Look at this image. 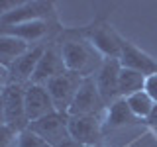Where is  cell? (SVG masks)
I'll return each mask as SVG.
<instances>
[{
  "label": "cell",
  "mask_w": 157,
  "mask_h": 147,
  "mask_svg": "<svg viewBox=\"0 0 157 147\" xmlns=\"http://www.w3.org/2000/svg\"><path fill=\"white\" fill-rule=\"evenodd\" d=\"M59 51L67 71L77 73L82 78L94 77L104 63V57L90 45L88 39H67L61 43Z\"/></svg>",
  "instance_id": "6da1fadb"
},
{
  "label": "cell",
  "mask_w": 157,
  "mask_h": 147,
  "mask_svg": "<svg viewBox=\"0 0 157 147\" xmlns=\"http://www.w3.org/2000/svg\"><path fill=\"white\" fill-rule=\"evenodd\" d=\"M26 85L10 82L2 90V106H4V124L18 131H24L28 127V116H26Z\"/></svg>",
  "instance_id": "7a4b0ae2"
},
{
  "label": "cell",
  "mask_w": 157,
  "mask_h": 147,
  "mask_svg": "<svg viewBox=\"0 0 157 147\" xmlns=\"http://www.w3.org/2000/svg\"><path fill=\"white\" fill-rule=\"evenodd\" d=\"M28 130L39 135L49 147H57L65 139H69V114L65 112L47 114L36 122H29Z\"/></svg>",
  "instance_id": "3957f363"
},
{
  "label": "cell",
  "mask_w": 157,
  "mask_h": 147,
  "mask_svg": "<svg viewBox=\"0 0 157 147\" xmlns=\"http://www.w3.org/2000/svg\"><path fill=\"white\" fill-rule=\"evenodd\" d=\"M82 81H85V78L81 75L65 71V73H61V75H57L55 78H51V81L45 85L57 112H65V114L69 112V108H71L73 100H75Z\"/></svg>",
  "instance_id": "277c9868"
},
{
  "label": "cell",
  "mask_w": 157,
  "mask_h": 147,
  "mask_svg": "<svg viewBox=\"0 0 157 147\" xmlns=\"http://www.w3.org/2000/svg\"><path fill=\"white\" fill-rule=\"evenodd\" d=\"M102 118L100 116H69V137L82 147H96L102 139Z\"/></svg>",
  "instance_id": "5b68a950"
},
{
  "label": "cell",
  "mask_w": 157,
  "mask_h": 147,
  "mask_svg": "<svg viewBox=\"0 0 157 147\" xmlns=\"http://www.w3.org/2000/svg\"><path fill=\"white\" fill-rule=\"evenodd\" d=\"M104 112H106V104L98 94L94 77H86L67 114L69 116H102Z\"/></svg>",
  "instance_id": "8992f818"
},
{
  "label": "cell",
  "mask_w": 157,
  "mask_h": 147,
  "mask_svg": "<svg viewBox=\"0 0 157 147\" xmlns=\"http://www.w3.org/2000/svg\"><path fill=\"white\" fill-rule=\"evenodd\" d=\"M120 71H122V65H120L118 59H104L102 67L98 69V73L94 75V85L98 88L100 98L104 100L106 108L120 98V92H118Z\"/></svg>",
  "instance_id": "52a82bcc"
},
{
  "label": "cell",
  "mask_w": 157,
  "mask_h": 147,
  "mask_svg": "<svg viewBox=\"0 0 157 147\" xmlns=\"http://www.w3.org/2000/svg\"><path fill=\"white\" fill-rule=\"evenodd\" d=\"M24 102H26V116L28 122H36L39 118L53 114L55 110V104H53L51 96H49L47 88L41 85H33V82H28L26 85V96H24Z\"/></svg>",
  "instance_id": "ba28073f"
},
{
  "label": "cell",
  "mask_w": 157,
  "mask_h": 147,
  "mask_svg": "<svg viewBox=\"0 0 157 147\" xmlns=\"http://www.w3.org/2000/svg\"><path fill=\"white\" fill-rule=\"evenodd\" d=\"M88 41L96 49L104 59H118L122 51V39L118 33L112 29L108 24H100V26L90 28L88 32Z\"/></svg>",
  "instance_id": "9c48e42d"
},
{
  "label": "cell",
  "mask_w": 157,
  "mask_h": 147,
  "mask_svg": "<svg viewBox=\"0 0 157 147\" xmlns=\"http://www.w3.org/2000/svg\"><path fill=\"white\" fill-rule=\"evenodd\" d=\"M53 16V4L49 2H24L22 6L12 10L10 14L0 18V28L6 26H18L26 22H36V20H47Z\"/></svg>",
  "instance_id": "30bf717a"
},
{
  "label": "cell",
  "mask_w": 157,
  "mask_h": 147,
  "mask_svg": "<svg viewBox=\"0 0 157 147\" xmlns=\"http://www.w3.org/2000/svg\"><path fill=\"white\" fill-rule=\"evenodd\" d=\"M45 49H47V45L39 43V45L29 47L22 57H18L8 69L10 71V82H20V85L32 82V77H33V73H36V67H37L39 59H41V55L45 53Z\"/></svg>",
  "instance_id": "8fae6325"
},
{
  "label": "cell",
  "mask_w": 157,
  "mask_h": 147,
  "mask_svg": "<svg viewBox=\"0 0 157 147\" xmlns=\"http://www.w3.org/2000/svg\"><path fill=\"white\" fill-rule=\"evenodd\" d=\"M120 65L124 69H132V71H137L141 73L144 77H151L157 73V61L153 57H149L145 51L137 49L134 43L130 41H122V51H120V57H118Z\"/></svg>",
  "instance_id": "7c38bea8"
},
{
  "label": "cell",
  "mask_w": 157,
  "mask_h": 147,
  "mask_svg": "<svg viewBox=\"0 0 157 147\" xmlns=\"http://www.w3.org/2000/svg\"><path fill=\"white\" fill-rule=\"evenodd\" d=\"M65 63H63V57H61V51L57 47H47L45 53L39 59L37 67H36V73L32 77V82L33 85H41L45 86L51 78H55L57 75L65 73Z\"/></svg>",
  "instance_id": "4fadbf2b"
},
{
  "label": "cell",
  "mask_w": 157,
  "mask_h": 147,
  "mask_svg": "<svg viewBox=\"0 0 157 147\" xmlns=\"http://www.w3.org/2000/svg\"><path fill=\"white\" fill-rule=\"evenodd\" d=\"M0 33L14 36V37L24 39L28 43L39 41L41 37H45L49 33V20H36V22L18 24V26H6V28H0Z\"/></svg>",
  "instance_id": "5bb4252c"
},
{
  "label": "cell",
  "mask_w": 157,
  "mask_h": 147,
  "mask_svg": "<svg viewBox=\"0 0 157 147\" xmlns=\"http://www.w3.org/2000/svg\"><path fill=\"white\" fill-rule=\"evenodd\" d=\"M136 122H137V118L134 116V112L130 110L128 102L124 98H118L116 102H112V104L106 108L102 126H104L106 130H116V127H124V126L136 124Z\"/></svg>",
  "instance_id": "9a60e30c"
},
{
  "label": "cell",
  "mask_w": 157,
  "mask_h": 147,
  "mask_svg": "<svg viewBox=\"0 0 157 147\" xmlns=\"http://www.w3.org/2000/svg\"><path fill=\"white\" fill-rule=\"evenodd\" d=\"M29 47L32 45H29L28 41H24V39L0 33V65L10 69V65H12L18 57H22Z\"/></svg>",
  "instance_id": "2e32d148"
},
{
  "label": "cell",
  "mask_w": 157,
  "mask_h": 147,
  "mask_svg": "<svg viewBox=\"0 0 157 147\" xmlns=\"http://www.w3.org/2000/svg\"><path fill=\"white\" fill-rule=\"evenodd\" d=\"M145 78L141 73L132 71V69H124L120 71V78H118V92H120V98H128L136 92H141L145 88Z\"/></svg>",
  "instance_id": "e0dca14e"
},
{
  "label": "cell",
  "mask_w": 157,
  "mask_h": 147,
  "mask_svg": "<svg viewBox=\"0 0 157 147\" xmlns=\"http://www.w3.org/2000/svg\"><path fill=\"white\" fill-rule=\"evenodd\" d=\"M124 100L128 102L130 110L134 112V116L137 118V120H147L149 114H151V110H153V106H155V102L151 100V96L147 94L145 90L136 92V94L128 96V98H124Z\"/></svg>",
  "instance_id": "ac0fdd59"
},
{
  "label": "cell",
  "mask_w": 157,
  "mask_h": 147,
  "mask_svg": "<svg viewBox=\"0 0 157 147\" xmlns=\"http://www.w3.org/2000/svg\"><path fill=\"white\" fill-rule=\"evenodd\" d=\"M14 147H49V145L39 135H36L33 131H29L28 127H26L24 131H20V134H18Z\"/></svg>",
  "instance_id": "d6986e66"
},
{
  "label": "cell",
  "mask_w": 157,
  "mask_h": 147,
  "mask_svg": "<svg viewBox=\"0 0 157 147\" xmlns=\"http://www.w3.org/2000/svg\"><path fill=\"white\" fill-rule=\"evenodd\" d=\"M16 137H18V131L14 127H10L8 124H0V147H12L16 143Z\"/></svg>",
  "instance_id": "ffe728a7"
},
{
  "label": "cell",
  "mask_w": 157,
  "mask_h": 147,
  "mask_svg": "<svg viewBox=\"0 0 157 147\" xmlns=\"http://www.w3.org/2000/svg\"><path fill=\"white\" fill-rule=\"evenodd\" d=\"M144 90L151 96V100L157 104V73L145 78V88H144Z\"/></svg>",
  "instance_id": "44dd1931"
},
{
  "label": "cell",
  "mask_w": 157,
  "mask_h": 147,
  "mask_svg": "<svg viewBox=\"0 0 157 147\" xmlns=\"http://www.w3.org/2000/svg\"><path fill=\"white\" fill-rule=\"evenodd\" d=\"M24 2H20V0H0V18L10 14L12 10H16L18 6H22Z\"/></svg>",
  "instance_id": "7402d4cb"
},
{
  "label": "cell",
  "mask_w": 157,
  "mask_h": 147,
  "mask_svg": "<svg viewBox=\"0 0 157 147\" xmlns=\"http://www.w3.org/2000/svg\"><path fill=\"white\" fill-rule=\"evenodd\" d=\"M8 85H10V71L6 67L0 65V92H2Z\"/></svg>",
  "instance_id": "603a6c76"
},
{
  "label": "cell",
  "mask_w": 157,
  "mask_h": 147,
  "mask_svg": "<svg viewBox=\"0 0 157 147\" xmlns=\"http://www.w3.org/2000/svg\"><path fill=\"white\" fill-rule=\"evenodd\" d=\"M147 124H149V127L157 134V104L153 106V110H151V114H149V118H147Z\"/></svg>",
  "instance_id": "cb8c5ba5"
},
{
  "label": "cell",
  "mask_w": 157,
  "mask_h": 147,
  "mask_svg": "<svg viewBox=\"0 0 157 147\" xmlns=\"http://www.w3.org/2000/svg\"><path fill=\"white\" fill-rule=\"evenodd\" d=\"M57 147H82V145H78L77 141H73L71 137H69V139H65V141H63L61 145H57Z\"/></svg>",
  "instance_id": "d4e9b609"
},
{
  "label": "cell",
  "mask_w": 157,
  "mask_h": 147,
  "mask_svg": "<svg viewBox=\"0 0 157 147\" xmlns=\"http://www.w3.org/2000/svg\"><path fill=\"white\" fill-rule=\"evenodd\" d=\"M4 122V106H2V92H0V124Z\"/></svg>",
  "instance_id": "484cf974"
}]
</instances>
